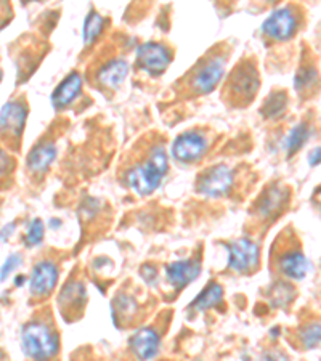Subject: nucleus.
Here are the masks:
<instances>
[{
  "label": "nucleus",
  "mask_w": 321,
  "mask_h": 361,
  "mask_svg": "<svg viewBox=\"0 0 321 361\" xmlns=\"http://www.w3.org/2000/svg\"><path fill=\"white\" fill-rule=\"evenodd\" d=\"M56 158V147L52 142H40L28 154V169L32 173H44Z\"/></svg>",
  "instance_id": "17"
},
{
  "label": "nucleus",
  "mask_w": 321,
  "mask_h": 361,
  "mask_svg": "<svg viewBox=\"0 0 321 361\" xmlns=\"http://www.w3.org/2000/svg\"><path fill=\"white\" fill-rule=\"evenodd\" d=\"M21 347L31 361H50L60 350V341L47 323L29 322L21 329Z\"/></svg>",
  "instance_id": "2"
},
{
  "label": "nucleus",
  "mask_w": 321,
  "mask_h": 361,
  "mask_svg": "<svg viewBox=\"0 0 321 361\" xmlns=\"http://www.w3.org/2000/svg\"><path fill=\"white\" fill-rule=\"evenodd\" d=\"M286 201H288V191L278 185H272L268 186L264 193H262L260 200L257 201L255 211L262 219H270L281 211Z\"/></svg>",
  "instance_id": "14"
},
{
  "label": "nucleus",
  "mask_w": 321,
  "mask_h": 361,
  "mask_svg": "<svg viewBox=\"0 0 321 361\" xmlns=\"http://www.w3.org/2000/svg\"><path fill=\"white\" fill-rule=\"evenodd\" d=\"M294 289L286 283H275V286L272 289V302L273 305L283 307L293 299Z\"/></svg>",
  "instance_id": "27"
},
{
  "label": "nucleus",
  "mask_w": 321,
  "mask_h": 361,
  "mask_svg": "<svg viewBox=\"0 0 321 361\" xmlns=\"http://www.w3.org/2000/svg\"><path fill=\"white\" fill-rule=\"evenodd\" d=\"M229 250V269L236 273L255 270L259 265V246L248 238H241L226 244Z\"/></svg>",
  "instance_id": "4"
},
{
  "label": "nucleus",
  "mask_w": 321,
  "mask_h": 361,
  "mask_svg": "<svg viewBox=\"0 0 321 361\" xmlns=\"http://www.w3.org/2000/svg\"><path fill=\"white\" fill-rule=\"evenodd\" d=\"M224 300V288L217 283H211L207 288L202 289L201 294L196 295V299L191 302L190 308L196 312H206L209 308H215Z\"/></svg>",
  "instance_id": "19"
},
{
  "label": "nucleus",
  "mask_w": 321,
  "mask_h": 361,
  "mask_svg": "<svg viewBox=\"0 0 321 361\" xmlns=\"http://www.w3.org/2000/svg\"><path fill=\"white\" fill-rule=\"evenodd\" d=\"M142 276L145 278V281H147L148 284H151V283H155L156 279H157V271L151 265H145L143 269H142Z\"/></svg>",
  "instance_id": "32"
},
{
  "label": "nucleus",
  "mask_w": 321,
  "mask_h": 361,
  "mask_svg": "<svg viewBox=\"0 0 321 361\" xmlns=\"http://www.w3.org/2000/svg\"><path fill=\"white\" fill-rule=\"evenodd\" d=\"M16 228V224H8L7 226H4L2 230H0V240L2 241H7L8 238L13 235V231Z\"/></svg>",
  "instance_id": "34"
},
{
  "label": "nucleus",
  "mask_w": 321,
  "mask_h": 361,
  "mask_svg": "<svg viewBox=\"0 0 321 361\" xmlns=\"http://www.w3.org/2000/svg\"><path fill=\"white\" fill-rule=\"evenodd\" d=\"M297 26H299L297 15L294 13L293 8L286 7L275 10L268 16L264 21V25H262V32L267 37L283 42V40H289L291 37H294L297 29H299Z\"/></svg>",
  "instance_id": "5"
},
{
  "label": "nucleus",
  "mask_w": 321,
  "mask_h": 361,
  "mask_svg": "<svg viewBox=\"0 0 321 361\" xmlns=\"http://www.w3.org/2000/svg\"><path fill=\"white\" fill-rule=\"evenodd\" d=\"M225 73V60L222 56L209 58L206 63L196 69L195 75L191 78V89L196 93H209L224 78Z\"/></svg>",
  "instance_id": "9"
},
{
  "label": "nucleus",
  "mask_w": 321,
  "mask_h": 361,
  "mask_svg": "<svg viewBox=\"0 0 321 361\" xmlns=\"http://www.w3.org/2000/svg\"><path fill=\"white\" fill-rule=\"evenodd\" d=\"M0 361H2V353H0Z\"/></svg>",
  "instance_id": "37"
},
{
  "label": "nucleus",
  "mask_w": 321,
  "mask_h": 361,
  "mask_svg": "<svg viewBox=\"0 0 321 361\" xmlns=\"http://www.w3.org/2000/svg\"><path fill=\"white\" fill-rule=\"evenodd\" d=\"M161 347L159 334L153 328H142L128 341V348H131L133 357L138 361H150L153 360Z\"/></svg>",
  "instance_id": "12"
},
{
  "label": "nucleus",
  "mask_w": 321,
  "mask_h": 361,
  "mask_svg": "<svg viewBox=\"0 0 321 361\" xmlns=\"http://www.w3.org/2000/svg\"><path fill=\"white\" fill-rule=\"evenodd\" d=\"M60 305L64 308H79L85 302V286L79 281H69L66 286L61 289L60 294Z\"/></svg>",
  "instance_id": "20"
},
{
  "label": "nucleus",
  "mask_w": 321,
  "mask_h": 361,
  "mask_svg": "<svg viewBox=\"0 0 321 361\" xmlns=\"http://www.w3.org/2000/svg\"><path fill=\"white\" fill-rule=\"evenodd\" d=\"M259 73H257L255 66L250 65V63H243V65H239L230 75V98L239 104L248 103L255 97L257 90H259Z\"/></svg>",
  "instance_id": "3"
},
{
  "label": "nucleus",
  "mask_w": 321,
  "mask_h": 361,
  "mask_svg": "<svg viewBox=\"0 0 321 361\" xmlns=\"http://www.w3.org/2000/svg\"><path fill=\"white\" fill-rule=\"evenodd\" d=\"M259 361H289V358L279 350H267L262 353Z\"/></svg>",
  "instance_id": "31"
},
{
  "label": "nucleus",
  "mask_w": 321,
  "mask_h": 361,
  "mask_svg": "<svg viewBox=\"0 0 321 361\" xmlns=\"http://www.w3.org/2000/svg\"><path fill=\"white\" fill-rule=\"evenodd\" d=\"M44 233H45V226L42 224V220H32L31 224L28 226L26 236H25V243L28 244L29 247L32 246H39L40 243L44 240Z\"/></svg>",
  "instance_id": "28"
},
{
  "label": "nucleus",
  "mask_w": 321,
  "mask_h": 361,
  "mask_svg": "<svg viewBox=\"0 0 321 361\" xmlns=\"http://www.w3.org/2000/svg\"><path fill=\"white\" fill-rule=\"evenodd\" d=\"M318 71L312 65H302L294 78V89L299 95H307L313 93L320 82Z\"/></svg>",
  "instance_id": "21"
},
{
  "label": "nucleus",
  "mask_w": 321,
  "mask_h": 361,
  "mask_svg": "<svg viewBox=\"0 0 321 361\" xmlns=\"http://www.w3.org/2000/svg\"><path fill=\"white\" fill-rule=\"evenodd\" d=\"M308 164L310 166L321 164V147H317L310 151V154H308Z\"/></svg>",
  "instance_id": "33"
},
{
  "label": "nucleus",
  "mask_w": 321,
  "mask_h": 361,
  "mask_svg": "<svg viewBox=\"0 0 321 361\" xmlns=\"http://www.w3.org/2000/svg\"><path fill=\"white\" fill-rule=\"evenodd\" d=\"M313 202L317 204V206L321 209V188H318V190L313 193Z\"/></svg>",
  "instance_id": "35"
},
{
  "label": "nucleus",
  "mask_w": 321,
  "mask_h": 361,
  "mask_svg": "<svg viewBox=\"0 0 321 361\" xmlns=\"http://www.w3.org/2000/svg\"><path fill=\"white\" fill-rule=\"evenodd\" d=\"M301 342L302 345L307 348V350H312V348H317L321 345V324L320 323H310L303 326L301 329Z\"/></svg>",
  "instance_id": "26"
},
{
  "label": "nucleus",
  "mask_w": 321,
  "mask_h": 361,
  "mask_svg": "<svg viewBox=\"0 0 321 361\" xmlns=\"http://www.w3.org/2000/svg\"><path fill=\"white\" fill-rule=\"evenodd\" d=\"M58 281V267L55 262L42 260L34 267L29 276V290L32 295L44 297L55 289Z\"/></svg>",
  "instance_id": "10"
},
{
  "label": "nucleus",
  "mask_w": 321,
  "mask_h": 361,
  "mask_svg": "<svg viewBox=\"0 0 321 361\" xmlns=\"http://www.w3.org/2000/svg\"><path fill=\"white\" fill-rule=\"evenodd\" d=\"M137 312V302L132 299L131 295H118L113 300V319L116 317H121V319H128L135 315Z\"/></svg>",
  "instance_id": "25"
},
{
  "label": "nucleus",
  "mask_w": 321,
  "mask_h": 361,
  "mask_svg": "<svg viewBox=\"0 0 321 361\" xmlns=\"http://www.w3.org/2000/svg\"><path fill=\"white\" fill-rule=\"evenodd\" d=\"M21 265V255L20 254H11L7 260L4 262L2 269H0V281L7 279V276L11 275V271H15Z\"/></svg>",
  "instance_id": "29"
},
{
  "label": "nucleus",
  "mask_w": 321,
  "mask_h": 361,
  "mask_svg": "<svg viewBox=\"0 0 321 361\" xmlns=\"http://www.w3.org/2000/svg\"><path fill=\"white\" fill-rule=\"evenodd\" d=\"M23 281H25V276L16 278V281H15V283H16V286H21V283H23Z\"/></svg>",
  "instance_id": "36"
},
{
  "label": "nucleus",
  "mask_w": 321,
  "mask_h": 361,
  "mask_svg": "<svg viewBox=\"0 0 321 361\" xmlns=\"http://www.w3.org/2000/svg\"><path fill=\"white\" fill-rule=\"evenodd\" d=\"M103 26H104V20L102 18V15L97 13V11H90V13L87 15V18L84 21V27H83V39L87 47L92 45L98 37H100Z\"/></svg>",
  "instance_id": "24"
},
{
  "label": "nucleus",
  "mask_w": 321,
  "mask_h": 361,
  "mask_svg": "<svg viewBox=\"0 0 321 361\" xmlns=\"http://www.w3.org/2000/svg\"><path fill=\"white\" fill-rule=\"evenodd\" d=\"M207 149V140L204 133L191 130L175 138L172 145L174 158L180 162H195L201 159Z\"/></svg>",
  "instance_id": "8"
},
{
  "label": "nucleus",
  "mask_w": 321,
  "mask_h": 361,
  "mask_svg": "<svg viewBox=\"0 0 321 361\" xmlns=\"http://www.w3.org/2000/svg\"><path fill=\"white\" fill-rule=\"evenodd\" d=\"M169 169L167 154L162 147H155L150 151L148 158L135 164L126 172V183L133 193L148 196L155 193L161 180L164 178Z\"/></svg>",
  "instance_id": "1"
},
{
  "label": "nucleus",
  "mask_w": 321,
  "mask_h": 361,
  "mask_svg": "<svg viewBox=\"0 0 321 361\" xmlns=\"http://www.w3.org/2000/svg\"><path fill=\"white\" fill-rule=\"evenodd\" d=\"M171 61V50L162 44L145 42L137 49V65L151 75L164 73Z\"/></svg>",
  "instance_id": "7"
},
{
  "label": "nucleus",
  "mask_w": 321,
  "mask_h": 361,
  "mask_svg": "<svg viewBox=\"0 0 321 361\" xmlns=\"http://www.w3.org/2000/svg\"><path fill=\"white\" fill-rule=\"evenodd\" d=\"M308 137H310V129H308L307 122H301V124L293 127V130L289 132V135L286 137V142H284V148H286V154H288V158L294 156L297 151L307 143Z\"/></svg>",
  "instance_id": "22"
},
{
  "label": "nucleus",
  "mask_w": 321,
  "mask_h": 361,
  "mask_svg": "<svg viewBox=\"0 0 321 361\" xmlns=\"http://www.w3.org/2000/svg\"><path fill=\"white\" fill-rule=\"evenodd\" d=\"M28 119V106L23 102H8L0 109V130L8 137H21Z\"/></svg>",
  "instance_id": "11"
},
{
  "label": "nucleus",
  "mask_w": 321,
  "mask_h": 361,
  "mask_svg": "<svg viewBox=\"0 0 321 361\" xmlns=\"http://www.w3.org/2000/svg\"><path fill=\"white\" fill-rule=\"evenodd\" d=\"M201 264L198 260H177L166 267V279L175 289H183L200 276Z\"/></svg>",
  "instance_id": "13"
},
{
  "label": "nucleus",
  "mask_w": 321,
  "mask_h": 361,
  "mask_svg": "<svg viewBox=\"0 0 321 361\" xmlns=\"http://www.w3.org/2000/svg\"><path fill=\"white\" fill-rule=\"evenodd\" d=\"M233 186V171L224 164L211 167L198 178V191L206 197L229 195Z\"/></svg>",
  "instance_id": "6"
},
{
  "label": "nucleus",
  "mask_w": 321,
  "mask_h": 361,
  "mask_svg": "<svg viewBox=\"0 0 321 361\" xmlns=\"http://www.w3.org/2000/svg\"><path fill=\"white\" fill-rule=\"evenodd\" d=\"M286 106H288V95L284 92H273L265 100L260 113L267 119H277L286 111Z\"/></svg>",
  "instance_id": "23"
},
{
  "label": "nucleus",
  "mask_w": 321,
  "mask_h": 361,
  "mask_svg": "<svg viewBox=\"0 0 321 361\" xmlns=\"http://www.w3.org/2000/svg\"><path fill=\"white\" fill-rule=\"evenodd\" d=\"M127 74V61L121 60V58H114V60L107 63V65L98 71V82L103 87H107V89H118V87L124 82Z\"/></svg>",
  "instance_id": "18"
},
{
  "label": "nucleus",
  "mask_w": 321,
  "mask_h": 361,
  "mask_svg": "<svg viewBox=\"0 0 321 361\" xmlns=\"http://www.w3.org/2000/svg\"><path fill=\"white\" fill-rule=\"evenodd\" d=\"M11 169H13V159L4 149H0V177L7 176L8 172H11Z\"/></svg>",
  "instance_id": "30"
},
{
  "label": "nucleus",
  "mask_w": 321,
  "mask_h": 361,
  "mask_svg": "<svg viewBox=\"0 0 321 361\" xmlns=\"http://www.w3.org/2000/svg\"><path fill=\"white\" fill-rule=\"evenodd\" d=\"M80 90H83V78L79 73H71L52 93V103L55 108H66L80 95Z\"/></svg>",
  "instance_id": "15"
},
{
  "label": "nucleus",
  "mask_w": 321,
  "mask_h": 361,
  "mask_svg": "<svg viewBox=\"0 0 321 361\" xmlns=\"http://www.w3.org/2000/svg\"><path fill=\"white\" fill-rule=\"evenodd\" d=\"M278 269L291 279H303L308 271V260L299 249L286 250L279 255Z\"/></svg>",
  "instance_id": "16"
}]
</instances>
